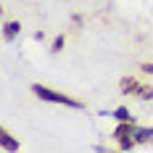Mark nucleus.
<instances>
[{
	"label": "nucleus",
	"mask_w": 153,
	"mask_h": 153,
	"mask_svg": "<svg viewBox=\"0 0 153 153\" xmlns=\"http://www.w3.org/2000/svg\"><path fill=\"white\" fill-rule=\"evenodd\" d=\"M32 92H34L37 98H42V100H50V103H63V106H69V108H79V106H82L79 100H71V98H66V95H61V92L48 90V87H42V85H32Z\"/></svg>",
	"instance_id": "1"
},
{
	"label": "nucleus",
	"mask_w": 153,
	"mask_h": 153,
	"mask_svg": "<svg viewBox=\"0 0 153 153\" xmlns=\"http://www.w3.org/2000/svg\"><path fill=\"white\" fill-rule=\"evenodd\" d=\"M0 145H3V151H19V143H16L8 132H3V135H0Z\"/></svg>",
	"instance_id": "2"
},
{
	"label": "nucleus",
	"mask_w": 153,
	"mask_h": 153,
	"mask_svg": "<svg viewBox=\"0 0 153 153\" xmlns=\"http://www.w3.org/2000/svg\"><path fill=\"white\" fill-rule=\"evenodd\" d=\"M114 135H116V140L129 137V135H132V122H122L119 127H116V132H114Z\"/></svg>",
	"instance_id": "3"
},
{
	"label": "nucleus",
	"mask_w": 153,
	"mask_h": 153,
	"mask_svg": "<svg viewBox=\"0 0 153 153\" xmlns=\"http://www.w3.org/2000/svg\"><path fill=\"white\" fill-rule=\"evenodd\" d=\"M153 137V129L148 127V129H137L135 132V143H145V140H151Z\"/></svg>",
	"instance_id": "4"
},
{
	"label": "nucleus",
	"mask_w": 153,
	"mask_h": 153,
	"mask_svg": "<svg viewBox=\"0 0 153 153\" xmlns=\"http://www.w3.org/2000/svg\"><path fill=\"white\" fill-rule=\"evenodd\" d=\"M122 90L124 92H137V82L132 76H127V79H122Z\"/></svg>",
	"instance_id": "5"
},
{
	"label": "nucleus",
	"mask_w": 153,
	"mask_h": 153,
	"mask_svg": "<svg viewBox=\"0 0 153 153\" xmlns=\"http://www.w3.org/2000/svg\"><path fill=\"white\" fill-rule=\"evenodd\" d=\"M21 32V24L19 21H11V24H5V37H16Z\"/></svg>",
	"instance_id": "6"
},
{
	"label": "nucleus",
	"mask_w": 153,
	"mask_h": 153,
	"mask_svg": "<svg viewBox=\"0 0 153 153\" xmlns=\"http://www.w3.org/2000/svg\"><path fill=\"white\" fill-rule=\"evenodd\" d=\"M114 116H116L119 122H132V114H129L124 106H122V108H116V111H114Z\"/></svg>",
	"instance_id": "7"
},
{
	"label": "nucleus",
	"mask_w": 153,
	"mask_h": 153,
	"mask_svg": "<svg viewBox=\"0 0 153 153\" xmlns=\"http://www.w3.org/2000/svg\"><path fill=\"white\" fill-rule=\"evenodd\" d=\"M135 95H140V98H145V100H148V98H153V87H148V85H145V87L137 85V92H135Z\"/></svg>",
	"instance_id": "8"
},
{
	"label": "nucleus",
	"mask_w": 153,
	"mask_h": 153,
	"mask_svg": "<svg viewBox=\"0 0 153 153\" xmlns=\"http://www.w3.org/2000/svg\"><path fill=\"white\" fill-rule=\"evenodd\" d=\"M61 48H63V37H58V40L53 42V50H61Z\"/></svg>",
	"instance_id": "9"
},
{
	"label": "nucleus",
	"mask_w": 153,
	"mask_h": 153,
	"mask_svg": "<svg viewBox=\"0 0 153 153\" xmlns=\"http://www.w3.org/2000/svg\"><path fill=\"white\" fill-rule=\"evenodd\" d=\"M143 71H148V74H153V63H145V66H143Z\"/></svg>",
	"instance_id": "10"
}]
</instances>
